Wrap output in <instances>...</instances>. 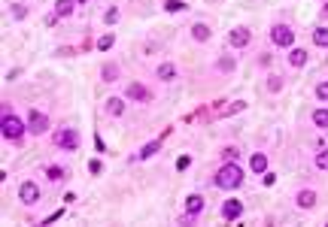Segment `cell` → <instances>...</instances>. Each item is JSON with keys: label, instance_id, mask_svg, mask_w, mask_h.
Wrapping results in <instances>:
<instances>
[{"label": "cell", "instance_id": "cell-36", "mask_svg": "<svg viewBox=\"0 0 328 227\" xmlns=\"http://www.w3.org/2000/svg\"><path fill=\"white\" fill-rule=\"evenodd\" d=\"M76 3H79V6H82V3H88V0H76Z\"/></svg>", "mask_w": 328, "mask_h": 227}, {"label": "cell", "instance_id": "cell-9", "mask_svg": "<svg viewBox=\"0 0 328 227\" xmlns=\"http://www.w3.org/2000/svg\"><path fill=\"white\" fill-rule=\"evenodd\" d=\"M228 39H231V46H234V49H243V46H249V39H252V33H249L246 27H234Z\"/></svg>", "mask_w": 328, "mask_h": 227}, {"label": "cell", "instance_id": "cell-10", "mask_svg": "<svg viewBox=\"0 0 328 227\" xmlns=\"http://www.w3.org/2000/svg\"><path fill=\"white\" fill-rule=\"evenodd\" d=\"M186 212H189V215L204 212V197H201V194H189V197H186Z\"/></svg>", "mask_w": 328, "mask_h": 227}, {"label": "cell", "instance_id": "cell-13", "mask_svg": "<svg viewBox=\"0 0 328 227\" xmlns=\"http://www.w3.org/2000/svg\"><path fill=\"white\" fill-rule=\"evenodd\" d=\"M192 39H198V42H207V39H210V27H207L204 21H198V24L192 27Z\"/></svg>", "mask_w": 328, "mask_h": 227}, {"label": "cell", "instance_id": "cell-16", "mask_svg": "<svg viewBox=\"0 0 328 227\" xmlns=\"http://www.w3.org/2000/svg\"><path fill=\"white\" fill-rule=\"evenodd\" d=\"M155 76H158L161 82H170V79H176V67H173V64H161Z\"/></svg>", "mask_w": 328, "mask_h": 227}, {"label": "cell", "instance_id": "cell-30", "mask_svg": "<svg viewBox=\"0 0 328 227\" xmlns=\"http://www.w3.org/2000/svg\"><path fill=\"white\" fill-rule=\"evenodd\" d=\"M116 18H119V9H116V6H113V9H106V15H103V21H106V24H113Z\"/></svg>", "mask_w": 328, "mask_h": 227}, {"label": "cell", "instance_id": "cell-20", "mask_svg": "<svg viewBox=\"0 0 328 227\" xmlns=\"http://www.w3.org/2000/svg\"><path fill=\"white\" fill-rule=\"evenodd\" d=\"M46 176H49V182H61V179L67 176V170H64V167H55V164H52V167L46 170Z\"/></svg>", "mask_w": 328, "mask_h": 227}, {"label": "cell", "instance_id": "cell-25", "mask_svg": "<svg viewBox=\"0 0 328 227\" xmlns=\"http://www.w3.org/2000/svg\"><path fill=\"white\" fill-rule=\"evenodd\" d=\"M222 158H225V161H237V158H240V149H237V146H225V149H222Z\"/></svg>", "mask_w": 328, "mask_h": 227}, {"label": "cell", "instance_id": "cell-3", "mask_svg": "<svg viewBox=\"0 0 328 227\" xmlns=\"http://www.w3.org/2000/svg\"><path fill=\"white\" fill-rule=\"evenodd\" d=\"M55 146L64 149V152H76V149H79V130H76V127H61V130H55Z\"/></svg>", "mask_w": 328, "mask_h": 227}, {"label": "cell", "instance_id": "cell-24", "mask_svg": "<svg viewBox=\"0 0 328 227\" xmlns=\"http://www.w3.org/2000/svg\"><path fill=\"white\" fill-rule=\"evenodd\" d=\"M313 124L316 127H328V109H316L313 112Z\"/></svg>", "mask_w": 328, "mask_h": 227}, {"label": "cell", "instance_id": "cell-17", "mask_svg": "<svg viewBox=\"0 0 328 227\" xmlns=\"http://www.w3.org/2000/svg\"><path fill=\"white\" fill-rule=\"evenodd\" d=\"M106 112L119 118V115H125V103H122L119 97H110V100H106Z\"/></svg>", "mask_w": 328, "mask_h": 227}, {"label": "cell", "instance_id": "cell-18", "mask_svg": "<svg viewBox=\"0 0 328 227\" xmlns=\"http://www.w3.org/2000/svg\"><path fill=\"white\" fill-rule=\"evenodd\" d=\"M158 149H161V140H152V143H146V146L140 149V155H137V158H143V161H146V158H152Z\"/></svg>", "mask_w": 328, "mask_h": 227}, {"label": "cell", "instance_id": "cell-27", "mask_svg": "<svg viewBox=\"0 0 328 227\" xmlns=\"http://www.w3.org/2000/svg\"><path fill=\"white\" fill-rule=\"evenodd\" d=\"M219 70H222V73H231V70H234V58H222V61H219Z\"/></svg>", "mask_w": 328, "mask_h": 227}, {"label": "cell", "instance_id": "cell-34", "mask_svg": "<svg viewBox=\"0 0 328 227\" xmlns=\"http://www.w3.org/2000/svg\"><path fill=\"white\" fill-rule=\"evenodd\" d=\"M58 218H61V209H58V212H52V215H49V218H46V221H43V224H55V221H58Z\"/></svg>", "mask_w": 328, "mask_h": 227}, {"label": "cell", "instance_id": "cell-2", "mask_svg": "<svg viewBox=\"0 0 328 227\" xmlns=\"http://www.w3.org/2000/svg\"><path fill=\"white\" fill-rule=\"evenodd\" d=\"M24 130H27V124L18 121L9 109H3V140H21Z\"/></svg>", "mask_w": 328, "mask_h": 227}, {"label": "cell", "instance_id": "cell-22", "mask_svg": "<svg viewBox=\"0 0 328 227\" xmlns=\"http://www.w3.org/2000/svg\"><path fill=\"white\" fill-rule=\"evenodd\" d=\"M113 42H116V36H113V33H103V36L97 39V49H100V52H110Z\"/></svg>", "mask_w": 328, "mask_h": 227}, {"label": "cell", "instance_id": "cell-21", "mask_svg": "<svg viewBox=\"0 0 328 227\" xmlns=\"http://www.w3.org/2000/svg\"><path fill=\"white\" fill-rule=\"evenodd\" d=\"M313 42H316L319 49H328V30L325 27H316V30H313Z\"/></svg>", "mask_w": 328, "mask_h": 227}, {"label": "cell", "instance_id": "cell-8", "mask_svg": "<svg viewBox=\"0 0 328 227\" xmlns=\"http://www.w3.org/2000/svg\"><path fill=\"white\" fill-rule=\"evenodd\" d=\"M128 100H137V103H152V94H149L140 82H131V85H128Z\"/></svg>", "mask_w": 328, "mask_h": 227}, {"label": "cell", "instance_id": "cell-33", "mask_svg": "<svg viewBox=\"0 0 328 227\" xmlns=\"http://www.w3.org/2000/svg\"><path fill=\"white\" fill-rule=\"evenodd\" d=\"M100 170H103V164H100V161H91V164H88V173H94V176H97Z\"/></svg>", "mask_w": 328, "mask_h": 227}, {"label": "cell", "instance_id": "cell-11", "mask_svg": "<svg viewBox=\"0 0 328 227\" xmlns=\"http://www.w3.org/2000/svg\"><path fill=\"white\" fill-rule=\"evenodd\" d=\"M298 206L301 209H313L316 206V191H298Z\"/></svg>", "mask_w": 328, "mask_h": 227}, {"label": "cell", "instance_id": "cell-19", "mask_svg": "<svg viewBox=\"0 0 328 227\" xmlns=\"http://www.w3.org/2000/svg\"><path fill=\"white\" fill-rule=\"evenodd\" d=\"M100 76H103V82H116V79H119V67H116V64H103Z\"/></svg>", "mask_w": 328, "mask_h": 227}, {"label": "cell", "instance_id": "cell-35", "mask_svg": "<svg viewBox=\"0 0 328 227\" xmlns=\"http://www.w3.org/2000/svg\"><path fill=\"white\" fill-rule=\"evenodd\" d=\"M322 15H325V18H328V3H325V6H322Z\"/></svg>", "mask_w": 328, "mask_h": 227}, {"label": "cell", "instance_id": "cell-28", "mask_svg": "<svg viewBox=\"0 0 328 227\" xmlns=\"http://www.w3.org/2000/svg\"><path fill=\"white\" fill-rule=\"evenodd\" d=\"M280 88H283V79L280 76H271L268 79V91H280Z\"/></svg>", "mask_w": 328, "mask_h": 227}, {"label": "cell", "instance_id": "cell-12", "mask_svg": "<svg viewBox=\"0 0 328 227\" xmlns=\"http://www.w3.org/2000/svg\"><path fill=\"white\" fill-rule=\"evenodd\" d=\"M73 6H76V0H58L55 3V15L58 18H67V15H73Z\"/></svg>", "mask_w": 328, "mask_h": 227}, {"label": "cell", "instance_id": "cell-5", "mask_svg": "<svg viewBox=\"0 0 328 227\" xmlns=\"http://www.w3.org/2000/svg\"><path fill=\"white\" fill-rule=\"evenodd\" d=\"M18 200H21L24 206L40 203V188H37L33 182H21V185H18Z\"/></svg>", "mask_w": 328, "mask_h": 227}, {"label": "cell", "instance_id": "cell-4", "mask_svg": "<svg viewBox=\"0 0 328 227\" xmlns=\"http://www.w3.org/2000/svg\"><path fill=\"white\" fill-rule=\"evenodd\" d=\"M271 42H274V46H283V49H292V42H295V30H292L289 24H277V27L271 30Z\"/></svg>", "mask_w": 328, "mask_h": 227}, {"label": "cell", "instance_id": "cell-32", "mask_svg": "<svg viewBox=\"0 0 328 227\" xmlns=\"http://www.w3.org/2000/svg\"><path fill=\"white\" fill-rule=\"evenodd\" d=\"M12 15H15V18H24V15H27V9H24V6H18V3H12Z\"/></svg>", "mask_w": 328, "mask_h": 227}, {"label": "cell", "instance_id": "cell-6", "mask_svg": "<svg viewBox=\"0 0 328 227\" xmlns=\"http://www.w3.org/2000/svg\"><path fill=\"white\" fill-rule=\"evenodd\" d=\"M46 127H49V118H46L43 112H37V109H30V112H27V130L40 137V133H46Z\"/></svg>", "mask_w": 328, "mask_h": 227}, {"label": "cell", "instance_id": "cell-1", "mask_svg": "<svg viewBox=\"0 0 328 227\" xmlns=\"http://www.w3.org/2000/svg\"><path fill=\"white\" fill-rule=\"evenodd\" d=\"M216 185H219V188H225V191H231V188L243 185V170H240L234 161H228V164L216 173Z\"/></svg>", "mask_w": 328, "mask_h": 227}, {"label": "cell", "instance_id": "cell-7", "mask_svg": "<svg viewBox=\"0 0 328 227\" xmlns=\"http://www.w3.org/2000/svg\"><path fill=\"white\" fill-rule=\"evenodd\" d=\"M240 215H243V203L240 200H225L222 203V218L225 221H237Z\"/></svg>", "mask_w": 328, "mask_h": 227}, {"label": "cell", "instance_id": "cell-15", "mask_svg": "<svg viewBox=\"0 0 328 227\" xmlns=\"http://www.w3.org/2000/svg\"><path fill=\"white\" fill-rule=\"evenodd\" d=\"M289 64H292V67H304V64H307V52H304V49H292V52H289Z\"/></svg>", "mask_w": 328, "mask_h": 227}, {"label": "cell", "instance_id": "cell-26", "mask_svg": "<svg viewBox=\"0 0 328 227\" xmlns=\"http://www.w3.org/2000/svg\"><path fill=\"white\" fill-rule=\"evenodd\" d=\"M316 170H328V149H322L316 155Z\"/></svg>", "mask_w": 328, "mask_h": 227}, {"label": "cell", "instance_id": "cell-14", "mask_svg": "<svg viewBox=\"0 0 328 227\" xmlns=\"http://www.w3.org/2000/svg\"><path fill=\"white\" fill-rule=\"evenodd\" d=\"M249 170H252V173H265V170H268V158H265L262 152L252 155V158H249Z\"/></svg>", "mask_w": 328, "mask_h": 227}, {"label": "cell", "instance_id": "cell-29", "mask_svg": "<svg viewBox=\"0 0 328 227\" xmlns=\"http://www.w3.org/2000/svg\"><path fill=\"white\" fill-rule=\"evenodd\" d=\"M316 97H319V100H328V82H319V85H316Z\"/></svg>", "mask_w": 328, "mask_h": 227}, {"label": "cell", "instance_id": "cell-31", "mask_svg": "<svg viewBox=\"0 0 328 227\" xmlns=\"http://www.w3.org/2000/svg\"><path fill=\"white\" fill-rule=\"evenodd\" d=\"M240 109H246V103H243V100H237L234 106H228V109H225V115H234V112H240Z\"/></svg>", "mask_w": 328, "mask_h": 227}, {"label": "cell", "instance_id": "cell-23", "mask_svg": "<svg viewBox=\"0 0 328 227\" xmlns=\"http://www.w3.org/2000/svg\"><path fill=\"white\" fill-rule=\"evenodd\" d=\"M164 9H167V12H186L189 6H186L183 0H164Z\"/></svg>", "mask_w": 328, "mask_h": 227}]
</instances>
